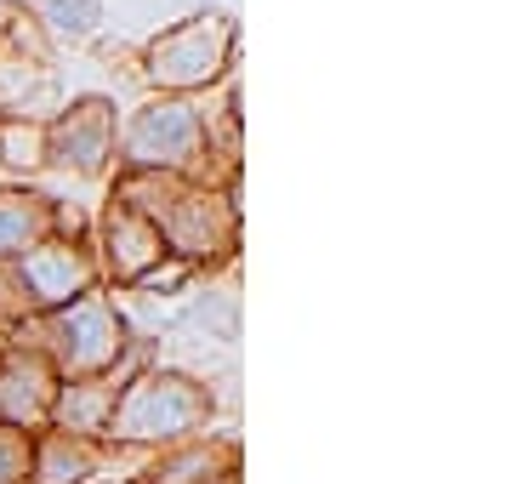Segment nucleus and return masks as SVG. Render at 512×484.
<instances>
[{"instance_id":"1","label":"nucleus","mask_w":512,"mask_h":484,"mask_svg":"<svg viewBox=\"0 0 512 484\" xmlns=\"http://www.w3.org/2000/svg\"><path fill=\"white\" fill-rule=\"evenodd\" d=\"M46 6H52L57 18H74L69 29H92V23H97V6H92V0H46Z\"/></svg>"}]
</instances>
